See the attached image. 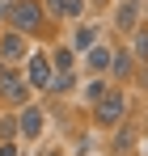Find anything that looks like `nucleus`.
Here are the masks:
<instances>
[{
	"label": "nucleus",
	"instance_id": "14",
	"mask_svg": "<svg viewBox=\"0 0 148 156\" xmlns=\"http://www.w3.org/2000/svg\"><path fill=\"white\" fill-rule=\"evenodd\" d=\"M59 17H72V21H80V17H85V0H64Z\"/></svg>",
	"mask_w": 148,
	"mask_h": 156
},
{
	"label": "nucleus",
	"instance_id": "16",
	"mask_svg": "<svg viewBox=\"0 0 148 156\" xmlns=\"http://www.w3.org/2000/svg\"><path fill=\"white\" fill-rule=\"evenodd\" d=\"M17 135V118L9 114V118H0V139H13Z\"/></svg>",
	"mask_w": 148,
	"mask_h": 156
},
{
	"label": "nucleus",
	"instance_id": "17",
	"mask_svg": "<svg viewBox=\"0 0 148 156\" xmlns=\"http://www.w3.org/2000/svg\"><path fill=\"white\" fill-rule=\"evenodd\" d=\"M127 144H131V127H123V131H119V135H114V152H123Z\"/></svg>",
	"mask_w": 148,
	"mask_h": 156
},
{
	"label": "nucleus",
	"instance_id": "3",
	"mask_svg": "<svg viewBox=\"0 0 148 156\" xmlns=\"http://www.w3.org/2000/svg\"><path fill=\"white\" fill-rule=\"evenodd\" d=\"M9 21H13V30H21V34L38 30V26H43V4H38V0H17Z\"/></svg>",
	"mask_w": 148,
	"mask_h": 156
},
{
	"label": "nucleus",
	"instance_id": "1",
	"mask_svg": "<svg viewBox=\"0 0 148 156\" xmlns=\"http://www.w3.org/2000/svg\"><path fill=\"white\" fill-rule=\"evenodd\" d=\"M123 114H127V97L119 89H106L98 101H93V122H98V127H119Z\"/></svg>",
	"mask_w": 148,
	"mask_h": 156
},
{
	"label": "nucleus",
	"instance_id": "15",
	"mask_svg": "<svg viewBox=\"0 0 148 156\" xmlns=\"http://www.w3.org/2000/svg\"><path fill=\"white\" fill-rule=\"evenodd\" d=\"M106 89H110V84H106V80H89V84H85V97H89V101H98V97H102V93H106Z\"/></svg>",
	"mask_w": 148,
	"mask_h": 156
},
{
	"label": "nucleus",
	"instance_id": "4",
	"mask_svg": "<svg viewBox=\"0 0 148 156\" xmlns=\"http://www.w3.org/2000/svg\"><path fill=\"white\" fill-rule=\"evenodd\" d=\"M51 76H55L51 55H30V76H25V84H30V89H51Z\"/></svg>",
	"mask_w": 148,
	"mask_h": 156
},
{
	"label": "nucleus",
	"instance_id": "18",
	"mask_svg": "<svg viewBox=\"0 0 148 156\" xmlns=\"http://www.w3.org/2000/svg\"><path fill=\"white\" fill-rule=\"evenodd\" d=\"M0 156H17V148H13V139H0Z\"/></svg>",
	"mask_w": 148,
	"mask_h": 156
},
{
	"label": "nucleus",
	"instance_id": "5",
	"mask_svg": "<svg viewBox=\"0 0 148 156\" xmlns=\"http://www.w3.org/2000/svg\"><path fill=\"white\" fill-rule=\"evenodd\" d=\"M0 59H4V63H21V59H25V34H21V30L0 34Z\"/></svg>",
	"mask_w": 148,
	"mask_h": 156
},
{
	"label": "nucleus",
	"instance_id": "2",
	"mask_svg": "<svg viewBox=\"0 0 148 156\" xmlns=\"http://www.w3.org/2000/svg\"><path fill=\"white\" fill-rule=\"evenodd\" d=\"M0 97H9L13 105H25V97H30V84H25V80L13 72V63H4V59H0Z\"/></svg>",
	"mask_w": 148,
	"mask_h": 156
},
{
	"label": "nucleus",
	"instance_id": "21",
	"mask_svg": "<svg viewBox=\"0 0 148 156\" xmlns=\"http://www.w3.org/2000/svg\"><path fill=\"white\" fill-rule=\"evenodd\" d=\"M43 156H59V152H43Z\"/></svg>",
	"mask_w": 148,
	"mask_h": 156
},
{
	"label": "nucleus",
	"instance_id": "20",
	"mask_svg": "<svg viewBox=\"0 0 148 156\" xmlns=\"http://www.w3.org/2000/svg\"><path fill=\"white\" fill-rule=\"evenodd\" d=\"M59 9H64V0H47V13H55V17H59Z\"/></svg>",
	"mask_w": 148,
	"mask_h": 156
},
{
	"label": "nucleus",
	"instance_id": "9",
	"mask_svg": "<svg viewBox=\"0 0 148 156\" xmlns=\"http://www.w3.org/2000/svg\"><path fill=\"white\" fill-rule=\"evenodd\" d=\"M131 68H135V55H131V51H114V55H110V76L127 80V76H131Z\"/></svg>",
	"mask_w": 148,
	"mask_h": 156
},
{
	"label": "nucleus",
	"instance_id": "11",
	"mask_svg": "<svg viewBox=\"0 0 148 156\" xmlns=\"http://www.w3.org/2000/svg\"><path fill=\"white\" fill-rule=\"evenodd\" d=\"M131 55H135V59H148V30L144 26L131 30Z\"/></svg>",
	"mask_w": 148,
	"mask_h": 156
},
{
	"label": "nucleus",
	"instance_id": "13",
	"mask_svg": "<svg viewBox=\"0 0 148 156\" xmlns=\"http://www.w3.org/2000/svg\"><path fill=\"white\" fill-rule=\"evenodd\" d=\"M72 84H76V72H55V76H51V89H55V93H68Z\"/></svg>",
	"mask_w": 148,
	"mask_h": 156
},
{
	"label": "nucleus",
	"instance_id": "12",
	"mask_svg": "<svg viewBox=\"0 0 148 156\" xmlns=\"http://www.w3.org/2000/svg\"><path fill=\"white\" fill-rule=\"evenodd\" d=\"M51 68H55V72H72V47H55Z\"/></svg>",
	"mask_w": 148,
	"mask_h": 156
},
{
	"label": "nucleus",
	"instance_id": "19",
	"mask_svg": "<svg viewBox=\"0 0 148 156\" xmlns=\"http://www.w3.org/2000/svg\"><path fill=\"white\" fill-rule=\"evenodd\" d=\"M13 4L17 0H0V17H13Z\"/></svg>",
	"mask_w": 148,
	"mask_h": 156
},
{
	"label": "nucleus",
	"instance_id": "6",
	"mask_svg": "<svg viewBox=\"0 0 148 156\" xmlns=\"http://www.w3.org/2000/svg\"><path fill=\"white\" fill-rule=\"evenodd\" d=\"M17 131H21L25 139H38V135H43V110H38V105H21Z\"/></svg>",
	"mask_w": 148,
	"mask_h": 156
},
{
	"label": "nucleus",
	"instance_id": "7",
	"mask_svg": "<svg viewBox=\"0 0 148 156\" xmlns=\"http://www.w3.org/2000/svg\"><path fill=\"white\" fill-rule=\"evenodd\" d=\"M140 9H144V0H119L114 26H119V30H135V26H140Z\"/></svg>",
	"mask_w": 148,
	"mask_h": 156
},
{
	"label": "nucleus",
	"instance_id": "8",
	"mask_svg": "<svg viewBox=\"0 0 148 156\" xmlns=\"http://www.w3.org/2000/svg\"><path fill=\"white\" fill-rule=\"evenodd\" d=\"M110 55H114V47H102V42H93V47L85 51V63H89V72H93V76L110 72Z\"/></svg>",
	"mask_w": 148,
	"mask_h": 156
},
{
	"label": "nucleus",
	"instance_id": "10",
	"mask_svg": "<svg viewBox=\"0 0 148 156\" xmlns=\"http://www.w3.org/2000/svg\"><path fill=\"white\" fill-rule=\"evenodd\" d=\"M93 42H98V26L80 21V26H76V38H72V51H89Z\"/></svg>",
	"mask_w": 148,
	"mask_h": 156
}]
</instances>
